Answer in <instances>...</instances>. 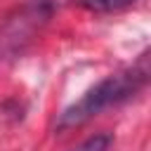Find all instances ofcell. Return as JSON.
<instances>
[{
	"instance_id": "obj_3",
	"label": "cell",
	"mask_w": 151,
	"mask_h": 151,
	"mask_svg": "<svg viewBox=\"0 0 151 151\" xmlns=\"http://www.w3.org/2000/svg\"><path fill=\"white\" fill-rule=\"evenodd\" d=\"M137 0H73V5H78L80 9L94 12V14H109V12H120L132 7Z\"/></svg>"
},
{
	"instance_id": "obj_1",
	"label": "cell",
	"mask_w": 151,
	"mask_h": 151,
	"mask_svg": "<svg viewBox=\"0 0 151 151\" xmlns=\"http://www.w3.org/2000/svg\"><path fill=\"white\" fill-rule=\"evenodd\" d=\"M149 73H151L149 52H142L130 66H125V68H120L116 73H109L97 85H92L80 99L68 104L59 113L54 130L57 132H66V130L83 127L85 123H90L92 118L101 116L104 111L127 104L130 99H134L137 94H142L146 90Z\"/></svg>"
},
{
	"instance_id": "obj_2",
	"label": "cell",
	"mask_w": 151,
	"mask_h": 151,
	"mask_svg": "<svg viewBox=\"0 0 151 151\" xmlns=\"http://www.w3.org/2000/svg\"><path fill=\"white\" fill-rule=\"evenodd\" d=\"M57 14L54 0H28L0 17V64L24 57Z\"/></svg>"
},
{
	"instance_id": "obj_4",
	"label": "cell",
	"mask_w": 151,
	"mask_h": 151,
	"mask_svg": "<svg viewBox=\"0 0 151 151\" xmlns=\"http://www.w3.org/2000/svg\"><path fill=\"white\" fill-rule=\"evenodd\" d=\"M113 144H116V139L111 132H97V134L85 137L80 144L71 146L68 151H113Z\"/></svg>"
}]
</instances>
